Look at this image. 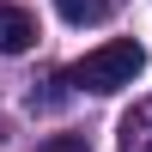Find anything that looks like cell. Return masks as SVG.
<instances>
[{"label": "cell", "mask_w": 152, "mask_h": 152, "mask_svg": "<svg viewBox=\"0 0 152 152\" xmlns=\"http://www.w3.org/2000/svg\"><path fill=\"white\" fill-rule=\"evenodd\" d=\"M140 67H146V49L140 43H128V37H116V43H104V49H91L85 61H73L67 67V79L79 85V91H122V85H134L140 79Z\"/></svg>", "instance_id": "cell-1"}, {"label": "cell", "mask_w": 152, "mask_h": 152, "mask_svg": "<svg viewBox=\"0 0 152 152\" xmlns=\"http://www.w3.org/2000/svg\"><path fill=\"white\" fill-rule=\"evenodd\" d=\"M37 43V18L24 6H0V55H24Z\"/></svg>", "instance_id": "cell-2"}, {"label": "cell", "mask_w": 152, "mask_h": 152, "mask_svg": "<svg viewBox=\"0 0 152 152\" xmlns=\"http://www.w3.org/2000/svg\"><path fill=\"white\" fill-rule=\"evenodd\" d=\"M116 140H122V152H152V97H140V104L122 116Z\"/></svg>", "instance_id": "cell-3"}, {"label": "cell", "mask_w": 152, "mask_h": 152, "mask_svg": "<svg viewBox=\"0 0 152 152\" xmlns=\"http://www.w3.org/2000/svg\"><path fill=\"white\" fill-rule=\"evenodd\" d=\"M55 12L67 24H97V18H110V0H55Z\"/></svg>", "instance_id": "cell-4"}, {"label": "cell", "mask_w": 152, "mask_h": 152, "mask_svg": "<svg viewBox=\"0 0 152 152\" xmlns=\"http://www.w3.org/2000/svg\"><path fill=\"white\" fill-rule=\"evenodd\" d=\"M37 152H91V146H85L79 134H49V140L37 146Z\"/></svg>", "instance_id": "cell-5"}, {"label": "cell", "mask_w": 152, "mask_h": 152, "mask_svg": "<svg viewBox=\"0 0 152 152\" xmlns=\"http://www.w3.org/2000/svg\"><path fill=\"white\" fill-rule=\"evenodd\" d=\"M0 128H6V122H0ZM0 140H6V134H0Z\"/></svg>", "instance_id": "cell-6"}]
</instances>
